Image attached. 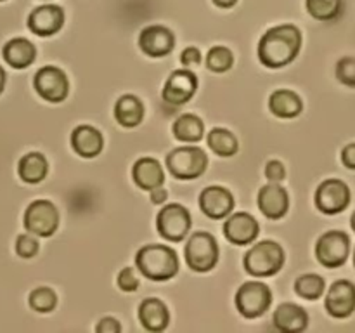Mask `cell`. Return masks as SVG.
<instances>
[{"label": "cell", "instance_id": "836d02e7", "mask_svg": "<svg viewBox=\"0 0 355 333\" xmlns=\"http://www.w3.org/2000/svg\"><path fill=\"white\" fill-rule=\"evenodd\" d=\"M116 284L125 293H134L139 288V274L132 266H123L116 274Z\"/></svg>", "mask_w": 355, "mask_h": 333}, {"label": "cell", "instance_id": "b9f144b4", "mask_svg": "<svg viewBox=\"0 0 355 333\" xmlns=\"http://www.w3.org/2000/svg\"><path fill=\"white\" fill-rule=\"evenodd\" d=\"M6 71H3V68L0 66V94L3 92V87H6Z\"/></svg>", "mask_w": 355, "mask_h": 333}, {"label": "cell", "instance_id": "f6af8a7d", "mask_svg": "<svg viewBox=\"0 0 355 333\" xmlns=\"http://www.w3.org/2000/svg\"><path fill=\"white\" fill-rule=\"evenodd\" d=\"M0 2H7V0H0Z\"/></svg>", "mask_w": 355, "mask_h": 333}, {"label": "cell", "instance_id": "277c9868", "mask_svg": "<svg viewBox=\"0 0 355 333\" xmlns=\"http://www.w3.org/2000/svg\"><path fill=\"white\" fill-rule=\"evenodd\" d=\"M187 267L194 273L207 274L217 267L220 259V245L208 231H196L189 236L186 245Z\"/></svg>", "mask_w": 355, "mask_h": 333}, {"label": "cell", "instance_id": "30bf717a", "mask_svg": "<svg viewBox=\"0 0 355 333\" xmlns=\"http://www.w3.org/2000/svg\"><path fill=\"white\" fill-rule=\"evenodd\" d=\"M198 76L193 69H173L162 90V99L168 106L179 108L189 103L198 90Z\"/></svg>", "mask_w": 355, "mask_h": 333}, {"label": "cell", "instance_id": "ffe728a7", "mask_svg": "<svg viewBox=\"0 0 355 333\" xmlns=\"http://www.w3.org/2000/svg\"><path fill=\"white\" fill-rule=\"evenodd\" d=\"M139 321L146 332L159 333L168 328L170 323V311L163 300L158 297H149L139 304L137 309Z\"/></svg>", "mask_w": 355, "mask_h": 333}, {"label": "cell", "instance_id": "ba28073f", "mask_svg": "<svg viewBox=\"0 0 355 333\" xmlns=\"http://www.w3.org/2000/svg\"><path fill=\"white\" fill-rule=\"evenodd\" d=\"M193 215L189 208L180 203H168L158 212L156 217V231L163 239L172 243H180L191 231Z\"/></svg>", "mask_w": 355, "mask_h": 333}, {"label": "cell", "instance_id": "8992f818", "mask_svg": "<svg viewBox=\"0 0 355 333\" xmlns=\"http://www.w3.org/2000/svg\"><path fill=\"white\" fill-rule=\"evenodd\" d=\"M272 304V291L262 281H246L234 295L236 311L246 319H257L266 314Z\"/></svg>", "mask_w": 355, "mask_h": 333}, {"label": "cell", "instance_id": "484cf974", "mask_svg": "<svg viewBox=\"0 0 355 333\" xmlns=\"http://www.w3.org/2000/svg\"><path fill=\"white\" fill-rule=\"evenodd\" d=\"M47 156L42 151H30L17 163V176L26 184H40L49 176Z\"/></svg>", "mask_w": 355, "mask_h": 333}, {"label": "cell", "instance_id": "603a6c76", "mask_svg": "<svg viewBox=\"0 0 355 333\" xmlns=\"http://www.w3.org/2000/svg\"><path fill=\"white\" fill-rule=\"evenodd\" d=\"M2 56L7 65L14 69L30 68L37 61V47L24 37L10 38L2 47Z\"/></svg>", "mask_w": 355, "mask_h": 333}, {"label": "cell", "instance_id": "f35d334b", "mask_svg": "<svg viewBox=\"0 0 355 333\" xmlns=\"http://www.w3.org/2000/svg\"><path fill=\"white\" fill-rule=\"evenodd\" d=\"M166 200H168V191L163 186L155 187V189L149 191V201H151V205H155V207H159V205L165 203Z\"/></svg>", "mask_w": 355, "mask_h": 333}, {"label": "cell", "instance_id": "1f68e13d", "mask_svg": "<svg viewBox=\"0 0 355 333\" xmlns=\"http://www.w3.org/2000/svg\"><path fill=\"white\" fill-rule=\"evenodd\" d=\"M342 0H305L309 14L318 21H331L342 12Z\"/></svg>", "mask_w": 355, "mask_h": 333}, {"label": "cell", "instance_id": "7c38bea8", "mask_svg": "<svg viewBox=\"0 0 355 333\" xmlns=\"http://www.w3.org/2000/svg\"><path fill=\"white\" fill-rule=\"evenodd\" d=\"M350 189L343 180L326 179L315 189L314 203L319 212L326 215H336L350 205Z\"/></svg>", "mask_w": 355, "mask_h": 333}, {"label": "cell", "instance_id": "5bb4252c", "mask_svg": "<svg viewBox=\"0 0 355 333\" xmlns=\"http://www.w3.org/2000/svg\"><path fill=\"white\" fill-rule=\"evenodd\" d=\"M139 49L148 58H166L175 47V35L168 26L163 24H151L142 28L139 33Z\"/></svg>", "mask_w": 355, "mask_h": 333}, {"label": "cell", "instance_id": "e0dca14e", "mask_svg": "<svg viewBox=\"0 0 355 333\" xmlns=\"http://www.w3.org/2000/svg\"><path fill=\"white\" fill-rule=\"evenodd\" d=\"M257 205L269 221H281L290 210V193L281 182H269L257 193Z\"/></svg>", "mask_w": 355, "mask_h": 333}, {"label": "cell", "instance_id": "ee69618b", "mask_svg": "<svg viewBox=\"0 0 355 333\" xmlns=\"http://www.w3.org/2000/svg\"><path fill=\"white\" fill-rule=\"evenodd\" d=\"M354 266H355V252H354Z\"/></svg>", "mask_w": 355, "mask_h": 333}, {"label": "cell", "instance_id": "cb8c5ba5", "mask_svg": "<svg viewBox=\"0 0 355 333\" xmlns=\"http://www.w3.org/2000/svg\"><path fill=\"white\" fill-rule=\"evenodd\" d=\"M144 104H142L141 97L135 94H123L116 99L113 108V117L121 127L125 128H135L142 123L144 120Z\"/></svg>", "mask_w": 355, "mask_h": 333}, {"label": "cell", "instance_id": "d590c367", "mask_svg": "<svg viewBox=\"0 0 355 333\" xmlns=\"http://www.w3.org/2000/svg\"><path fill=\"white\" fill-rule=\"evenodd\" d=\"M263 176L269 182H283L288 176V170L281 160H269L263 166Z\"/></svg>", "mask_w": 355, "mask_h": 333}, {"label": "cell", "instance_id": "6da1fadb", "mask_svg": "<svg viewBox=\"0 0 355 333\" xmlns=\"http://www.w3.org/2000/svg\"><path fill=\"white\" fill-rule=\"evenodd\" d=\"M302 42V31L295 24H277L260 37L257 58L263 68L281 69L298 58Z\"/></svg>", "mask_w": 355, "mask_h": 333}, {"label": "cell", "instance_id": "8d00e7d4", "mask_svg": "<svg viewBox=\"0 0 355 333\" xmlns=\"http://www.w3.org/2000/svg\"><path fill=\"white\" fill-rule=\"evenodd\" d=\"M200 62L201 52L200 49L194 47V45H189V47H186L180 52V65H182L184 68H194V66H198Z\"/></svg>", "mask_w": 355, "mask_h": 333}, {"label": "cell", "instance_id": "7402d4cb", "mask_svg": "<svg viewBox=\"0 0 355 333\" xmlns=\"http://www.w3.org/2000/svg\"><path fill=\"white\" fill-rule=\"evenodd\" d=\"M270 319H272L274 328L284 333L304 332L309 326L307 311L295 302H283V304L277 305Z\"/></svg>", "mask_w": 355, "mask_h": 333}, {"label": "cell", "instance_id": "d6a6232c", "mask_svg": "<svg viewBox=\"0 0 355 333\" xmlns=\"http://www.w3.org/2000/svg\"><path fill=\"white\" fill-rule=\"evenodd\" d=\"M14 250H16V255L21 257V259H33L40 252V243H38V238L35 234L24 232V234H17Z\"/></svg>", "mask_w": 355, "mask_h": 333}, {"label": "cell", "instance_id": "3957f363", "mask_svg": "<svg viewBox=\"0 0 355 333\" xmlns=\"http://www.w3.org/2000/svg\"><path fill=\"white\" fill-rule=\"evenodd\" d=\"M284 250L274 239H263L246 252L243 267L253 278L276 276L284 266Z\"/></svg>", "mask_w": 355, "mask_h": 333}, {"label": "cell", "instance_id": "52a82bcc", "mask_svg": "<svg viewBox=\"0 0 355 333\" xmlns=\"http://www.w3.org/2000/svg\"><path fill=\"white\" fill-rule=\"evenodd\" d=\"M59 210L51 200H35L28 205L23 215V225L26 232L37 238H51L59 229Z\"/></svg>", "mask_w": 355, "mask_h": 333}, {"label": "cell", "instance_id": "7a4b0ae2", "mask_svg": "<svg viewBox=\"0 0 355 333\" xmlns=\"http://www.w3.org/2000/svg\"><path fill=\"white\" fill-rule=\"evenodd\" d=\"M135 267L151 281H170L179 274V255L173 248L158 243L141 246L135 253Z\"/></svg>", "mask_w": 355, "mask_h": 333}, {"label": "cell", "instance_id": "f1b7e54d", "mask_svg": "<svg viewBox=\"0 0 355 333\" xmlns=\"http://www.w3.org/2000/svg\"><path fill=\"white\" fill-rule=\"evenodd\" d=\"M28 305L31 311L38 314H51L58 307V293L52 287L42 284V287L33 288L28 295Z\"/></svg>", "mask_w": 355, "mask_h": 333}, {"label": "cell", "instance_id": "9c48e42d", "mask_svg": "<svg viewBox=\"0 0 355 333\" xmlns=\"http://www.w3.org/2000/svg\"><path fill=\"white\" fill-rule=\"evenodd\" d=\"M33 89L45 103L59 104L68 97L69 78L58 66H42L33 76Z\"/></svg>", "mask_w": 355, "mask_h": 333}, {"label": "cell", "instance_id": "f546056e", "mask_svg": "<svg viewBox=\"0 0 355 333\" xmlns=\"http://www.w3.org/2000/svg\"><path fill=\"white\" fill-rule=\"evenodd\" d=\"M324 280L322 276L314 273L302 274L295 281V291H297L298 297L305 298V300H318L324 293Z\"/></svg>", "mask_w": 355, "mask_h": 333}, {"label": "cell", "instance_id": "7bdbcfd3", "mask_svg": "<svg viewBox=\"0 0 355 333\" xmlns=\"http://www.w3.org/2000/svg\"><path fill=\"white\" fill-rule=\"evenodd\" d=\"M350 222H352V229L355 231V212H354V215H352V221H350Z\"/></svg>", "mask_w": 355, "mask_h": 333}, {"label": "cell", "instance_id": "ab89813d", "mask_svg": "<svg viewBox=\"0 0 355 333\" xmlns=\"http://www.w3.org/2000/svg\"><path fill=\"white\" fill-rule=\"evenodd\" d=\"M342 162H343V165L347 166V169L355 170V142H352V144H349V146H345V148H343Z\"/></svg>", "mask_w": 355, "mask_h": 333}, {"label": "cell", "instance_id": "4fadbf2b", "mask_svg": "<svg viewBox=\"0 0 355 333\" xmlns=\"http://www.w3.org/2000/svg\"><path fill=\"white\" fill-rule=\"evenodd\" d=\"M66 14L61 6L55 3H45V6L35 7L28 16V30L33 35L42 38L54 37L64 26Z\"/></svg>", "mask_w": 355, "mask_h": 333}, {"label": "cell", "instance_id": "4316f807", "mask_svg": "<svg viewBox=\"0 0 355 333\" xmlns=\"http://www.w3.org/2000/svg\"><path fill=\"white\" fill-rule=\"evenodd\" d=\"M172 132L177 141L194 144V142H200L203 139L205 121L200 114L187 111V113L177 117V120L172 125Z\"/></svg>", "mask_w": 355, "mask_h": 333}, {"label": "cell", "instance_id": "d6986e66", "mask_svg": "<svg viewBox=\"0 0 355 333\" xmlns=\"http://www.w3.org/2000/svg\"><path fill=\"white\" fill-rule=\"evenodd\" d=\"M326 311L336 319L349 318L355 311V284L347 280H338L331 284L326 295Z\"/></svg>", "mask_w": 355, "mask_h": 333}, {"label": "cell", "instance_id": "4dcf8cb0", "mask_svg": "<svg viewBox=\"0 0 355 333\" xmlns=\"http://www.w3.org/2000/svg\"><path fill=\"white\" fill-rule=\"evenodd\" d=\"M205 61H207V68L210 69L211 73L224 75V73H227L229 69L234 66L236 58L234 52L229 47H225V45H214V47L208 51Z\"/></svg>", "mask_w": 355, "mask_h": 333}, {"label": "cell", "instance_id": "44dd1931", "mask_svg": "<svg viewBox=\"0 0 355 333\" xmlns=\"http://www.w3.org/2000/svg\"><path fill=\"white\" fill-rule=\"evenodd\" d=\"M132 179L142 191H151L165 184V170L153 156H141L132 165Z\"/></svg>", "mask_w": 355, "mask_h": 333}, {"label": "cell", "instance_id": "5b68a950", "mask_svg": "<svg viewBox=\"0 0 355 333\" xmlns=\"http://www.w3.org/2000/svg\"><path fill=\"white\" fill-rule=\"evenodd\" d=\"M166 166L173 179L194 180L207 173L208 156L198 146H182L166 155Z\"/></svg>", "mask_w": 355, "mask_h": 333}, {"label": "cell", "instance_id": "60d3db41", "mask_svg": "<svg viewBox=\"0 0 355 333\" xmlns=\"http://www.w3.org/2000/svg\"><path fill=\"white\" fill-rule=\"evenodd\" d=\"M214 6H217L218 9H232L239 0H211Z\"/></svg>", "mask_w": 355, "mask_h": 333}, {"label": "cell", "instance_id": "8fae6325", "mask_svg": "<svg viewBox=\"0 0 355 333\" xmlns=\"http://www.w3.org/2000/svg\"><path fill=\"white\" fill-rule=\"evenodd\" d=\"M350 238L343 231H328L315 243V259L324 267L335 269L349 259Z\"/></svg>", "mask_w": 355, "mask_h": 333}, {"label": "cell", "instance_id": "83f0119b", "mask_svg": "<svg viewBox=\"0 0 355 333\" xmlns=\"http://www.w3.org/2000/svg\"><path fill=\"white\" fill-rule=\"evenodd\" d=\"M208 148L220 158H231L238 155L239 139L236 137L234 132H231L225 127H214L208 132Z\"/></svg>", "mask_w": 355, "mask_h": 333}, {"label": "cell", "instance_id": "ac0fdd59", "mask_svg": "<svg viewBox=\"0 0 355 333\" xmlns=\"http://www.w3.org/2000/svg\"><path fill=\"white\" fill-rule=\"evenodd\" d=\"M69 144L71 149L80 158L92 160L103 153L104 149V135L94 125H76L69 135Z\"/></svg>", "mask_w": 355, "mask_h": 333}, {"label": "cell", "instance_id": "e575fe53", "mask_svg": "<svg viewBox=\"0 0 355 333\" xmlns=\"http://www.w3.org/2000/svg\"><path fill=\"white\" fill-rule=\"evenodd\" d=\"M336 78L347 87H355V58H342L336 62Z\"/></svg>", "mask_w": 355, "mask_h": 333}, {"label": "cell", "instance_id": "d4e9b609", "mask_svg": "<svg viewBox=\"0 0 355 333\" xmlns=\"http://www.w3.org/2000/svg\"><path fill=\"white\" fill-rule=\"evenodd\" d=\"M269 110L272 117L281 120H291L300 117L304 111V101L290 89H277L269 96Z\"/></svg>", "mask_w": 355, "mask_h": 333}, {"label": "cell", "instance_id": "9a60e30c", "mask_svg": "<svg viewBox=\"0 0 355 333\" xmlns=\"http://www.w3.org/2000/svg\"><path fill=\"white\" fill-rule=\"evenodd\" d=\"M198 203H200V208L205 217L211 219V221H220V219L232 214L236 200L234 194L227 187L211 184V186L205 187L201 191L200 198H198Z\"/></svg>", "mask_w": 355, "mask_h": 333}, {"label": "cell", "instance_id": "74e56055", "mask_svg": "<svg viewBox=\"0 0 355 333\" xmlns=\"http://www.w3.org/2000/svg\"><path fill=\"white\" fill-rule=\"evenodd\" d=\"M94 330H96V333H118L123 330V325L113 316H104L99 319Z\"/></svg>", "mask_w": 355, "mask_h": 333}, {"label": "cell", "instance_id": "2e32d148", "mask_svg": "<svg viewBox=\"0 0 355 333\" xmlns=\"http://www.w3.org/2000/svg\"><path fill=\"white\" fill-rule=\"evenodd\" d=\"M225 239L236 246H246L257 239L260 234V224L250 212H236L229 214L227 221L224 222Z\"/></svg>", "mask_w": 355, "mask_h": 333}]
</instances>
